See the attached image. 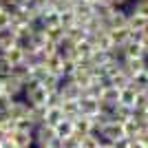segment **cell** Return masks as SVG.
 Wrapping results in <instances>:
<instances>
[{
	"label": "cell",
	"mask_w": 148,
	"mask_h": 148,
	"mask_svg": "<svg viewBox=\"0 0 148 148\" xmlns=\"http://www.w3.org/2000/svg\"><path fill=\"white\" fill-rule=\"evenodd\" d=\"M66 77H71V80H73L75 84H80V86L84 88V86L88 84V82L93 80V64H91L88 60H86V62H80V64H77V66L73 69V73H71V75H66Z\"/></svg>",
	"instance_id": "cell-3"
},
{
	"label": "cell",
	"mask_w": 148,
	"mask_h": 148,
	"mask_svg": "<svg viewBox=\"0 0 148 148\" xmlns=\"http://www.w3.org/2000/svg\"><path fill=\"white\" fill-rule=\"evenodd\" d=\"M44 111H47V106H31L29 108V115H27V117L33 122V126L44 122Z\"/></svg>",
	"instance_id": "cell-27"
},
{
	"label": "cell",
	"mask_w": 148,
	"mask_h": 148,
	"mask_svg": "<svg viewBox=\"0 0 148 148\" xmlns=\"http://www.w3.org/2000/svg\"><path fill=\"white\" fill-rule=\"evenodd\" d=\"M0 9H2V2H0Z\"/></svg>",
	"instance_id": "cell-38"
},
{
	"label": "cell",
	"mask_w": 148,
	"mask_h": 148,
	"mask_svg": "<svg viewBox=\"0 0 148 148\" xmlns=\"http://www.w3.org/2000/svg\"><path fill=\"white\" fill-rule=\"evenodd\" d=\"M73 130H75V135H80V137H84L86 133H93L91 117H86V115H77V117H73Z\"/></svg>",
	"instance_id": "cell-11"
},
{
	"label": "cell",
	"mask_w": 148,
	"mask_h": 148,
	"mask_svg": "<svg viewBox=\"0 0 148 148\" xmlns=\"http://www.w3.org/2000/svg\"><path fill=\"white\" fill-rule=\"evenodd\" d=\"M47 97H49V91H47V86H42V84H38V86L31 88V91H25V99L31 106H47Z\"/></svg>",
	"instance_id": "cell-6"
},
{
	"label": "cell",
	"mask_w": 148,
	"mask_h": 148,
	"mask_svg": "<svg viewBox=\"0 0 148 148\" xmlns=\"http://www.w3.org/2000/svg\"><path fill=\"white\" fill-rule=\"evenodd\" d=\"M139 117H142V124H144V126H148V108H144V111L139 113Z\"/></svg>",
	"instance_id": "cell-35"
},
{
	"label": "cell",
	"mask_w": 148,
	"mask_h": 148,
	"mask_svg": "<svg viewBox=\"0 0 148 148\" xmlns=\"http://www.w3.org/2000/svg\"><path fill=\"white\" fill-rule=\"evenodd\" d=\"M99 97H93V95H82L80 97V115H86V117H93L99 113Z\"/></svg>",
	"instance_id": "cell-7"
},
{
	"label": "cell",
	"mask_w": 148,
	"mask_h": 148,
	"mask_svg": "<svg viewBox=\"0 0 148 148\" xmlns=\"http://www.w3.org/2000/svg\"><path fill=\"white\" fill-rule=\"evenodd\" d=\"M29 108H31V104L25 99V95H20V97H13V102H11V106H9L7 115H9L11 119H22V117L29 115Z\"/></svg>",
	"instance_id": "cell-5"
},
{
	"label": "cell",
	"mask_w": 148,
	"mask_h": 148,
	"mask_svg": "<svg viewBox=\"0 0 148 148\" xmlns=\"http://www.w3.org/2000/svg\"><path fill=\"white\" fill-rule=\"evenodd\" d=\"M60 25L64 27V29H69V27H73V25H75V13H73V9L60 11Z\"/></svg>",
	"instance_id": "cell-29"
},
{
	"label": "cell",
	"mask_w": 148,
	"mask_h": 148,
	"mask_svg": "<svg viewBox=\"0 0 148 148\" xmlns=\"http://www.w3.org/2000/svg\"><path fill=\"white\" fill-rule=\"evenodd\" d=\"M13 97L9 95L7 91H0V113H7L9 111V106H11Z\"/></svg>",
	"instance_id": "cell-30"
},
{
	"label": "cell",
	"mask_w": 148,
	"mask_h": 148,
	"mask_svg": "<svg viewBox=\"0 0 148 148\" xmlns=\"http://www.w3.org/2000/svg\"><path fill=\"white\" fill-rule=\"evenodd\" d=\"M133 137H137L139 148H148V126H142V128L137 130V135H133Z\"/></svg>",
	"instance_id": "cell-31"
},
{
	"label": "cell",
	"mask_w": 148,
	"mask_h": 148,
	"mask_svg": "<svg viewBox=\"0 0 148 148\" xmlns=\"http://www.w3.org/2000/svg\"><path fill=\"white\" fill-rule=\"evenodd\" d=\"M56 128L51 124H38L33 128V146H40V148H51V142L56 139Z\"/></svg>",
	"instance_id": "cell-2"
},
{
	"label": "cell",
	"mask_w": 148,
	"mask_h": 148,
	"mask_svg": "<svg viewBox=\"0 0 148 148\" xmlns=\"http://www.w3.org/2000/svg\"><path fill=\"white\" fill-rule=\"evenodd\" d=\"M99 99H102V102H108V104L119 102V88L113 86L111 82H106L104 86H102V91H99Z\"/></svg>",
	"instance_id": "cell-13"
},
{
	"label": "cell",
	"mask_w": 148,
	"mask_h": 148,
	"mask_svg": "<svg viewBox=\"0 0 148 148\" xmlns=\"http://www.w3.org/2000/svg\"><path fill=\"white\" fill-rule=\"evenodd\" d=\"M111 2H113V5H117V7H126L130 0H111Z\"/></svg>",
	"instance_id": "cell-36"
},
{
	"label": "cell",
	"mask_w": 148,
	"mask_h": 148,
	"mask_svg": "<svg viewBox=\"0 0 148 148\" xmlns=\"http://www.w3.org/2000/svg\"><path fill=\"white\" fill-rule=\"evenodd\" d=\"M2 77H5V75H0V91H2Z\"/></svg>",
	"instance_id": "cell-37"
},
{
	"label": "cell",
	"mask_w": 148,
	"mask_h": 148,
	"mask_svg": "<svg viewBox=\"0 0 148 148\" xmlns=\"http://www.w3.org/2000/svg\"><path fill=\"white\" fill-rule=\"evenodd\" d=\"M13 44H18V36H16V31L11 27H7V29H0V51L9 49Z\"/></svg>",
	"instance_id": "cell-17"
},
{
	"label": "cell",
	"mask_w": 148,
	"mask_h": 148,
	"mask_svg": "<svg viewBox=\"0 0 148 148\" xmlns=\"http://www.w3.org/2000/svg\"><path fill=\"white\" fill-rule=\"evenodd\" d=\"M60 119H64V113H62L60 104H51V106H47V111H44V124L56 126Z\"/></svg>",
	"instance_id": "cell-16"
},
{
	"label": "cell",
	"mask_w": 148,
	"mask_h": 148,
	"mask_svg": "<svg viewBox=\"0 0 148 148\" xmlns=\"http://www.w3.org/2000/svg\"><path fill=\"white\" fill-rule=\"evenodd\" d=\"M86 38H88L86 29H84V27H80V25H73V27H69V29H66V40H69L71 44L80 42V40H86Z\"/></svg>",
	"instance_id": "cell-22"
},
{
	"label": "cell",
	"mask_w": 148,
	"mask_h": 148,
	"mask_svg": "<svg viewBox=\"0 0 148 148\" xmlns=\"http://www.w3.org/2000/svg\"><path fill=\"white\" fill-rule=\"evenodd\" d=\"M142 47H144V53L148 56V29L144 31V38H142Z\"/></svg>",
	"instance_id": "cell-34"
},
{
	"label": "cell",
	"mask_w": 148,
	"mask_h": 148,
	"mask_svg": "<svg viewBox=\"0 0 148 148\" xmlns=\"http://www.w3.org/2000/svg\"><path fill=\"white\" fill-rule=\"evenodd\" d=\"M82 148H102V135L99 133H86L82 137Z\"/></svg>",
	"instance_id": "cell-23"
},
{
	"label": "cell",
	"mask_w": 148,
	"mask_h": 148,
	"mask_svg": "<svg viewBox=\"0 0 148 148\" xmlns=\"http://www.w3.org/2000/svg\"><path fill=\"white\" fill-rule=\"evenodd\" d=\"M40 82H42V86H47V91H58V88H60V84H62V77L49 71V73L44 75Z\"/></svg>",
	"instance_id": "cell-24"
},
{
	"label": "cell",
	"mask_w": 148,
	"mask_h": 148,
	"mask_svg": "<svg viewBox=\"0 0 148 148\" xmlns=\"http://www.w3.org/2000/svg\"><path fill=\"white\" fill-rule=\"evenodd\" d=\"M128 29L130 31H146L148 29V18L139 16V13L128 11Z\"/></svg>",
	"instance_id": "cell-19"
},
{
	"label": "cell",
	"mask_w": 148,
	"mask_h": 148,
	"mask_svg": "<svg viewBox=\"0 0 148 148\" xmlns=\"http://www.w3.org/2000/svg\"><path fill=\"white\" fill-rule=\"evenodd\" d=\"M122 51H124V58H142V56H146L142 42H137V40H128V42L122 47Z\"/></svg>",
	"instance_id": "cell-20"
},
{
	"label": "cell",
	"mask_w": 148,
	"mask_h": 148,
	"mask_svg": "<svg viewBox=\"0 0 148 148\" xmlns=\"http://www.w3.org/2000/svg\"><path fill=\"white\" fill-rule=\"evenodd\" d=\"M47 38H49L51 42H62V40H64V38H66V29H64V27L62 25H56V27H49V29H47Z\"/></svg>",
	"instance_id": "cell-26"
},
{
	"label": "cell",
	"mask_w": 148,
	"mask_h": 148,
	"mask_svg": "<svg viewBox=\"0 0 148 148\" xmlns=\"http://www.w3.org/2000/svg\"><path fill=\"white\" fill-rule=\"evenodd\" d=\"M130 84H133V86H137L139 91L148 88V69H142V71H137V73L130 77Z\"/></svg>",
	"instance_id": "cell-25"
},
{
	"label": "cell",
	"mask_w": 148,
	"mask_h": 148,
	"mask_svg": "<svg viewBox=\"0 0 148 148\" xmlns=\"http://www.w3.org/2000/svg\"><path fill=\"white\" fill-rule=\"evenodd\" d=\"M38 25L44 27V29L60 25V11H58L56 7H49V9H44V11L40 13V18H38Z\"/></svg>",
	"instance_id": "cell-10"
},
{
	"label": "cell",
	"mask_w": 148,
	"mask_h": 148,
	"mask_svg": "<svg viewBox=\"0 0 148 148\" xmlns=\"http://www.w3.org/2000/svg\"><path fill=\"white\" fill-rule=\"evenodd\" d=\"M9 73H11V62L0 53V75H9Z\"/></svg>",
	"instance_id": "cell-33"
},
{
	"label": "cell",
	"mask_w": 148,
	"mask_h": 148,
	"mask_svg": "<svg viewBox=\"0 0 148 148\" xmlns=\"http://www.w3.org/2000/svg\"><path fill=\"white\" fill-rule=\"evenodd\" d=\"M108 36H111V40H113V44H115V47H124V44L130 40V29H128V27L108 29Z\"/></svg>",
	"instance_id": "cell-12"
},
{
	"label": "cell",
	"mask_w": 148,
	"mask_h": 148,
	"mask_svg": "<svg viewBox=\"0 0 148 148\" xmlns=\"http://www.w3.org/2000/svg\"><path fill=\"white\" fill-rule=\"evenodd\" d=\"M137 93H139V88H137V86H133V84H128V86H124V88H119V102L133 108V104H135V97H137Z\"/></svg>",
	"instance_id": "cell-21"
},
{
	"label": "cell",
	"mask_w": 148,
	"mask_h": 148,
	"mask_svg": "<svg viewBox=\"0 0 148 148\" xmlns=\"http://www.w3.org/2000/svg\"><path fill=\"white\" fill-rule=\"evenodd\" d=\"M7 27H11V11L9 9H0V29H7Z\"/></svg>",
	"instance_id": "cell-32"
},
{
	"label": "cell",
	"mask_w": 148,
	"mask_h": 148,
	"mask_svg": "<svg viewBox=\"0 0 148 148\" xmlns=\"http://www.w3.org/2000/svg\"><path fill=\"white\" fill-rule=\"evenodd\" d=\"M60 108H62V113H64V117L73 119V117L80 115V99H62Z\"/></svg>",
	"instance_id": "cell-18"
},
{
	"label": "cell",
	"mask_w": 148,
	"mask_h": 148,
	"mask_svg": "<svg viewBox=\"0 0 148 148\" xmlns=\"http://www.w3.org/2000/svg\"><path fill=\"white\" fill-rule=\"evenodd\" d=\"M0 53H2L7 60L11 62V66H13V64H20V62L25 60V49H22L20 44H13V47H9V49L0 51Z\"/></svg>",
	"instance_id": "cell-14"
},
{
	"label": "cell",
	"mask_w": 148,
	"mask_h": 148,
	"mask_svg": "<svg viewBox=\"0 0 148 148\" xmlns=\"http://www.w3.org/2000/svg\"><path fill=\"white\" fill-rule=\"evenodd\" d=\"M108 82H111L113 86H117V88H124V86H128V84H130V75L122 69V71H119V73H115Z\"/></svg>",
	"instance_id": "cell-28"
},
{
	"label": "cell",
	"mask_w": 148,
	"mask_h": 148,
	"mask_svg": "<svg viewBox=\"0 0 148 148\" xmlns=\"http://www.w3.org/2000/svg\"><path fill=\"white\" fill-rule=\"evenodd\" d=\"M53 128H56V135L60 137L62 142H64L66 137H71V135L75 133V130H73V119H69V117L60 119V122H58L56 126H53Z\"/></svg>",
	"instance_id": "cell-15"
},
{
	"label": "cell",
	"mask_w": 148,
	"mask_h": 148,
	"mask_svg": "<svg viewBox=\"0 0 148 148\" xmlns=\"http://www.w3.org/2000/svg\"><path fill=\"white\" fill-rule=\"evenodd\" d=\"M106 25L108 29H117V27H128V11L124 7H115L113 13L106 18Z\"/></svg>",
	"instance_id": "cell-8"
},
{
	"label": "cell",
	"mask_w": 148,
	"mask_h": 148,
	"mask_svg": "<svg viewBox=\"0 0 148 148\" xmlns=\"http://www.w3.org/2000/svg\"><path fill=\"white\" fill-rule=\"evenodd\" d=\"M11 139H13V148H29V146H33V130L16 128L11 133Z\"/></svg>",
	"instance_id": "cell-9"
},
{
	"label": "cell",
	"mask_w": 148,
	"mask_h": 148,
	"mask_svg": "<svg viewBox=\"0 0 148 148\" xmlns=\"http://www.w3.org/2000/svg\"><path fill=\"white\" fill-rule=\"evenodd\" d=\"M99 135H102V139H104V142H108V146H111V148L122 146L124 139H126L124 126H122V122H117V119H111V122H106V126L99 130Z\"/></svg>",
	"instance_id": "cell-1"
},
{
	"label": "cell",
	"mask_w": 148,
	"mask_h": 148,
	"mask_svg": "<svg viewBox=\"0 0 148 148\" xmlns=\"http://www.w3.org/2000/svg\"><path fill=\"white\" fill-rule=\"evenodd\" d=\"M2 91H7L11 97H20L25 93V82L20 80V77H16L13 73H9V75L2 77Z\"/></svg>",
	"instance_id": "cell-4"
}]
</instances>
